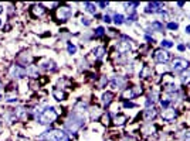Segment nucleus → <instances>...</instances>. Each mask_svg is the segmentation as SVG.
Here are the masks:
<instances>
[{
  "mask_svg": "<svg viewBox=\"0 0 190 141\" xmlns=\"http://www.w3.org/2000/svg\"><path fill=\"white\" fill-rule=\"evenodd\" d=\"M82 126H84V119L77 111H72L69 114L68 120L65 122V130H68L69 133H77Z\"/></svg>",
  "mask_w": 190,
  "mask_h": 141,
  "instance_id": "obj_1",
  "label": "nucleus"
},
{
  "mask_svg": "<svg viewBox=\"0 0 190 141\" xmlns=\"http://www.w3.org/2000/svg\"><path fill=\"white\" fill-rule=\"evenodd\" d=\"M57 119V111L54 110V107H47L46 110H43L38 116H37V120L41 124H50Z\"/></svg>",
  "mask_w": 190,
  "mask_h": 141,
  "instance_id": "obj_2",
  "label": "nucleus"
},
{
  "mask_svg": "<svg viewBox=\"0 0 190 141\" xmlns=\"http://www.w3.org/2000/svg\"><path fill=\"white\" fill-rule=\"evenodd\" d=\"M72 16V9L68 6H61L58 10H57V18L61 20V21H67L69 20V17Z\"/></svg>",
  "mask_w": 190,
  "mask_h": 141,
  "instance_id": "obj_3",
  "label": "nucleus"
},
{
  "mask_svg": "<svg viewBox=\"0 0 190 141\" xmlns=\"http://www.w3.org/2000/svg\"><path fill=\"white\" fill-rule=\"evenodd\" d=\"M189 66V62L186 59H182V58H176L173 61V70L174 72H182Z\"/></svg>",
  "mask_w": 190,
  "mask_h": 141,
  "instance_id": "obj_4",
  "label": "nucleus"
},
{
  "mask_svg": "<svg viewBox=\"0 0 190 141\" xmlns=\"http://www.w3.org/2000/svg\"><path fill=\"white\" fill-rule=\"evenodd\" d=\"M153 58H155L156 62H159V64H165V62L169 61V52H166V51H163V50H157V51H155Z\"/></svg>",
  "mask_w": 190,
  "mask_h": 141,
  "instance_id": "obj_5",
  "label": "nucleus"
},
{
  "mask_svg": "<svg viewBox=\"0 0 190 141\" xmlns=\"http://www.w3.org/2000/svg\"><path fill=\"white\" fill-rule=\"evenodd\" d=\"M26 73H27V69L23 68V66H20V65H14L12 68V70H10V75L13 78H23Z\"/></svg>",
  "mask_w": 190,
  "mask_h": 141,
  "instance_id": "obj_6",
  "label": "nucleus"
},
{
  "mask_svg": "<svg viewBox=\"0 0 190 141\" xmlns=\"http://www.w3.org/2000/svg\"><path fill=\"white\" fill-rule=\"evenodd\" d=\"M131 42H132V41H131L128 37L122 35L121 41H119V50H121V51H129V50H131Z\"/></svg>",
  "mask_w": 190,
  "mask_h": 141,
  "instance_id": "obj_7",
  "label": "nucleus"
},
{
  "mask_svg": "<svg viewBox=\"0 0 190 141\" xmlns=\"http://www.w3.org/2000/svg\"><path fill=\"white\" fill-rule=\"evenodd\" d=\"M142 93V89L139 88V86H133V88L128 89L125 93H123V96L125 97H129V99H132V97H135V96H138Z\"/></svg>",
  "mask_w": 190,
  "mask_h": 141,
  "instance_id": "obj_8",
  "label": "nucleus"
},
{
  "mask_svg": "<svg viewBox=\"0 0 190 141\" xmlns=\"http://www.w3.org/2000/svg\"><path fill=\"white\" fill-rule=\"evenodd\" d=\"M112 86L116 89H122L125 86V79L122 76H114L112 78Z\"/></svg>",
  "mask_w": 190,
  "mask_h": 141,
  "instance_id": "obj_9",
  "label": "nucleus"
},
{
  "mask_svg": "<svg viewBox=\"0 0 190 141\" xmlns=\"http://www.w3.org/2000/svg\"><path fill=\"white\" fill-rule=\"evenodd\" d=\"M31 13L34 14L35 17H41V16L46 13V9H44L41 4H35V6L31 7Z\"/></svg>",
  "mask_w": 190,
  "mask_h": 141,
  "instance_id": "obj_10",
  "label": "nucleus"
},
{
  "mask_svg": "<svg viewBox=\"0 0 190 141\" xmlns=\"http://www.w3.org/2000/svg\"><path fill=\"white\" fill-rule=\"evenodd\" d=\"M176 116H177V111H176V110H173V109H166V111L163 113V119H165V120H168V122L173 120Z\"/></svg>",
  "mask_w": 190,
  "mask_h": 141,
  "instance_id": "obj_11",
  "label": "nucleus"
},
{
  "mask_svg": "<svg viewBox=\"0 0 190 141\" xmlns=\"http://www.w3.org/2000/svg\"><path fill=\"white\" fill-rule=\"evenodd\" d=\"M155 116H156V110L153 109V107H152V109H151V107H148V109L145 110V113H143V119H145L146 122L152 120Z\"/></svg>",
  "mask_w": 190,
  "mask_h": 141,
  "instance_id": "obj_12",
  "label": "nucleus"
},
{
  "mask_svg": "<svg viewBox=\"0 0 190 141\" xmlns=\"http://www.w3.org/2000/svg\"><path fill=\"white\" fill-rule=\"evenodd\" d=\"M163 4L162 3H149L148 9H146V13H155L159 10V7H162Z\"/></svg>",
  "mask_w": 190,
  "mask_h": 141,
  "instance_id": "obj_13",
  "label": "nucleus"
},
{
  "mask_svg": "<svg viewBox=\"0 0 190 141\" xmlns=\"http://www.w3.org/2000/svg\"><path fill=\"white\" fill-rule=\"evenodd\" d=\"M112 99H114V95H112L111 92H106V93H104V96H102V103H104V106H109V105H111Z\"/></svg>",
  "mask_w": 190,
  "mask_h": 141,
  "instance_id": "obj_14",
  "label": "nucleus"
},
{
  "mask_svg": "<svg viewBox=\"0 0 190 141\" xmlns=\"http://www.w3.org/2000/svg\"><path fill=\"white\" fill-rule=\"evenodd\" d=\"M52 95H54V97H55L57 100H64V99H65V93H64L63 90H60V89H54Z\"/></svg>",
  "mask_w": 190,
  "mask_h": 141,
  "instance_id": "obj_15",
  "label": "nucleus"
},
{
  "mask_svg": "<svg viewBox=\"0 0 190 141\" xmlns=\"http://www.w3.org/2000/svg\"><path fill=\"white\" fill-rule=\"evenodd\" d=\"M99 116H101V110H99L98 107H92V109H91V119H92V120H97Z\"/></svg>",
  "mask_w": 190,
  "mask_h": 141,
  "instance_id": "obj_16",
  "label": "nucleus"
},
{
  "mask_svg": "<svg viewBox=\"0 0 190 141\" xmlns=\"http://www.w3.org/2000/svg\"><path fill=\"white\" fill-rule=\"evenodd\" d=\"M152 72V68L151 66H143V69L140 70V78H148Z\"/></svg>",
  "mask_w": 190,
  "mask_h": 141,
  "instance_id": "obj_17",
  "label": "nucleus"
},
{
  "mask_svg": "<svg viewBox=\"0 0 190 141\" xmlns=\"http://www.w3.org/2000/svg\"><path fill=\"white\" fill-rule=\"evenodd\" d=\"M125 122H126V117H125V116H122V114L116 116V117L114 119V123H115V124H119V126H121V124H123Z\"/></svg>",
  "mask_w": 190,
  "mask_h": 141,
  "instance_id": "obj_18",
  "label": "nucleus"
},
{
  "mask_svg": "<svg viewBox=\"0 0 190 141\" xmlns=\"http://www.w3.org/2000/svg\"><path fill=\"white\" fill-rule=\"evenodd\" d=\"M84 7H85L86 11H89V13H95V10H97V9H95V6H94L92 3H88V1L84 3Z\"/></svg>",
  "mask_w": 190,
  "mask_h": 141,
  "instance_id": "obj_19",
  "label": "nucleus"
},
{
  "mask_svg": "<svg viewBox=\"0 0 190 141\" xmlns=\"http://www.w3.org/2000/svg\"><path fill=\"white\" fill-rule=\"evenodd\" d=\"M104 52H105V50L102 48V47H99V48H97L95 51H94V54H95V56L98 58V59H101L102 56H104Z\"/></svg>",
  "mask_w": 190,
  "mask_h": 141,
  "instance_id": "obj_20",
  "label": "nucleus"
},
{
  "mask_svg": "<svg viewBox=\"0 0 190 141\" xmlns=\"http://www.w3.org/2000/svg\"><path fill=\"white\" fill-rule=\"evenodd\" d=\"M41 68H44V69H51L52 70V69H55V64H54L52 61H47V62H46V64H44Z\"/></svg>",
  "mask_w": 190,
  "mask_h": 141,
  "instance_id": "obj_21",
  "label": "nucleus"
},
{
  "mask_svg": "<svg viewBox=\"0 0 190 141\" xmlns=\"http://www.w3.org/2000/svg\"><path fill=\"white\" fill-rule=\"evenodd\" d=\"M152 28H156L157 31H163V26H162L159 21H153V23H152Z\"/></svg>",
  "mask_w": 190,
  "mask_h": 141,
  "instance_id": "obj_22",
  "label": "nucleus"
},
{
  "mask_svg": "<svg viewBox=\"0 0 190 141\" xmlns=\"http://www.w3.org/2000/svg\"><path fill=\"white\" fill-rule=\"evenodd\" d=\"M104 34H105V30L102 27H98V28L94 31V35H95V37H102Z\"/></svg>",
  "mask_w": 190,
  "mask_h": 141,
  "instance_id": "obj_23",
  "label": "nucleus"
},
{
  "mask_svg": "<svg viewBox=\"0 0 190 141\" xmlns=\"http://www.w3.org/2000/svg\"><path fill=\"white\" fill-rule=\"evenodd\" d=\"M182 82H183V83H190V72L182 75Z\"/></svg>",
  "mask_w": 190,
  "mask_h": 141,
  "instance_id": "obj_24",
  "label": "nucleus"
},
{
  "mask_svg": "<svg viewBox=\"0 0 190 141\" xmlns=\"http://www.w3.org/2000/svg\"><path fill=\"white\" fill-rule=\"evenodd\" d=\"M114 20H115L116 24H122V23H123V16H122V14H115Z\"/></svg>",
  "mask_w": 190,
  "mask_h": 141,
  "instance_id": "obj_25",
  "label": "nucleus"
},
{
  "mask_svg": "<svg viewBox=\"0 0 190 141\" xmlns=\"http://www.w3.org/2000/svg\"><path fill=\"white\" fill-rule=\"evenodd\" d=\"M162 47L170 48V47H173V42L172 41H169V40H163V41H162Z\"/></svg>",
  "mask_w": 190,
  "mask_h": 141,
  "instance_id": "obj_26",
  "label": "nucleus"
},
{
  "mask_svg": "<svg viewBox=\"0 0 190 141\" xmlns=\"http://www.w3.org/2000/svg\"><path fill=\"white\" fill-rule=\"evenodd\" d=\"M168 28H169V30H177V28H179V24H177V23H169V24H168Z\"/></svg>",
  "mask_w": 190,
  "mask_h": 141,
  "instance_id": "obj_27",
  "label": "nucleus"
},
{
  "mask_svg": "<svg viewBox=\"0 0 190 141\" xmlns=\"http://www.w3.org/2000/svg\"><path fill=\"white\" fill-rule=\"evenodd\" d=\"M75 51H77V47H75L74 44L69 42L68 44V54H75Z\"/></svg>",
  "mask_w": 190,
  "mask_h": 141,
  "instance_id": "obj_28",
  "label": "nucleus"
},
{
  "mask_svg": "<svg viewBox=\"0 0 190 141\" xmlns=\"http://www.w3.org/2000/svg\"><path fill=\"white\" fill-rule=\"evenodd\" d=\"M165 90H166V92H176V86H174V85H166Z\"/></svg>",
  "mask_w": 190,
  "mask_h": 141,
  "instance_id": "obj_29",
  "label": "nucleus"
},
{
  "mask_svg": "<svg viewBox=\"0 0 190 141\" xmlns=\"http://www.w3.org/2000/svg\"><path fill=\"white\" fill-rule=\"evenodd\" d=\"M81 23H82V24H85V26H89V24H91V20H89V18H86V17H82V18H81Z\"/></svg>",
  "mask_w": 190,
  "mask_h": 141,
  "instance_id": "obj_30",
  "label": "nucleus"
},
{
  "mask_svg": "<svg viewBox=\"0 0 190 141\" xmlns=\"http://www.w3.org/2000/svg\"><path fill=\"white\" fill-rule=\"evenodd\" d=\"M169 103H170V100H162V102H160L162 107H165V109H166V107L169 106Z\"/></svg>",
  "mask_w": 190,
  "mask_h": 141,
  "instance_id": "obj_31",
  "label": "nucleus"
},
{
  "mask_svg": "<svg viewBox=\"0 0 190 141\" xmlns=\"http://www.w3.org/2000/svg\"><path fill=\"white\" fill-rule=\"evenodd\" d=\"M123 106L129 109V107H135V103H132V102H125V103H123Z\"/></svg>",
  "mask_w": 190,
  "mask_h": 141,
  "instance_id": "obj_32",
  "label": "nucleus"
},
{
  "mask_svg": "<svg viewBox=\"0 0 190 141\" xmlns=\"http://www.w3.org/2000/svg\"><path fill=\"white\" fill-rule=\"evenodd\" d=\"M139 6V3H136V1H135V3H126V7H138Z\"/></svg>",
  "mask_w": 190,
  "mask_h": 141,
  "instance_id": "obj_33",
  "label": "nucleus"
},
{
  "mask_svg": "<svg viewBox=\"0 0 190 141\" xmlns=\"http://www.w3.org/2000/svg\"><path fill=\"white\" fill-rule=\"evenodd\" d=\"M106 82H108V79H106V76H102V79H101V85H99V86L102 88V86H104V85H105V83H106Z\"/></svg>",
  "mask_w": 190,
  "mask_h": 141,
  "instance_id": "obj_34",
  "label": "nucleus"
},
{
  "mask_svg": "<svg viewBox=\"0 0 190 141\" xmlns=\"http://www.w3.org/2000/svg\"><path fill=\"white\" fill-rule=\"evenodd\" d=\"M98 4H99L101 7H106V6H108V3H105V1H99Z\"/></svg>",
  "mask_w": 190,
  "mask_h": 141,
  "instance_id": "obj_35",
  "label": "nucleus"
},
{
  "mask_svg": "<svg viewBox=\"0 0 190 141\" xmlns=\"http://www.w3.org/2000/svg\"><path fill=\"white\" fill-rule=\"evenodd\" d=\"M104 21L109 23V21H111V17H109V16H105V17H104Z\"/></svg>",
  "mask_w": 190,
  "mask_h": 141,
  "instance_id": "obj_36",
  "label": "nucleus"
},
{
  "mask_svg": "<svg viewBox=\"0 0 190 141\" xmlns=\"http://www.w3.org/2000/svg\"><path fill=\"white\" fill-rule=\"evenodd\" d=\"M179 51H185V45H183V44L179 45Z\"/></svg>",
  "mask_w": 190,
  "mask_h": 141,
  "instance_id": "obj_37",
  "label": "nucleus"
},
{
  "mask_svg": "<svg viewBox=\"0 0 190 141\" xmlns=\"http://www.w3.org/2000/svg\"><path fill=\"white\" fill-rule=\"evenodd\" d=\"M186 33H187V34H190V26H187V27H186Z\"/></svg>",
  "mask_w": 190,
  "mask_h": 141,
  "instance_id": "obj_38",
  "label": "nucleus"
},
{
  "mask_svg": "<svg viewBox=\"0 0 190 141\" xmlns=\"http://www.w3.org/2000/svg\"><path fill=\"white\" fill-rule=\"evenodd\" d=\"M1 88H3V86H1V83H0V89H1Z\"/></svg>",
  "mask_w": 190,
  "mask_h": 141,
  "instance_id": "obj_39",
  "label": "nucleus"
},
{
  "mask_svg": "<svg viewBox=\"0 0 190 141\" xmlns=\"http://www.w3.org/2000/svg\"><path fill=\"white\" fill-rule=\"evenodd\" d=\"M0 13H1V7H0Z\"/></svg>",
  "mask_w": 190,
  "mask_h": 141,
  "instance_id": "obj_40",
  "label": "nucleus"
},
{
  "mask_svg": "<svg viewBox=\"0 0 190 141\" xmlns=\"http://www.w3.org/2000/svg\"><path fill=\"white\" fill-rule=\"evenodd\" d=\"M108 141H112V140H108Z\"/></svg>",
  "mask_w": 190,
  "mask_h": 141,
  "instance_id": "obj_41",
  "label": "nucleus"
},
{
  "mask_svg": "<svg viewBox=\"0 0 190 141\" xmlns=\"http://www.w3.org/2000/svg\"><path fill=\"white\" fill-rule=\"evenodd\" d=\"M0 99H1V96H0Z\"/></svg>",
  "mask_w": 190,
  "mask_h": 141,
  "instance_id": "obj_42",
  "label": "nucleus"
},
{
  "mask_svg": "<svg viewBox=\"0 0 190 141\" xmlns=\"http://www.w3.org/2000/svg\"><path fill=\"white\" fill-rule=\"evenodd\" d=\"M0 24H1V21H0Z\"/></svg>",
  "mask_w": 190,
  "mask_h": 141,
  "instance_id": "obj_43",
  "label": "nucleus"
}]
</instances>
